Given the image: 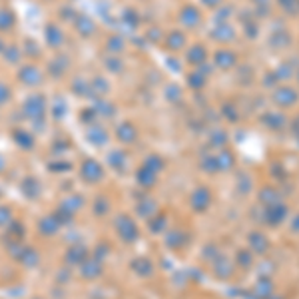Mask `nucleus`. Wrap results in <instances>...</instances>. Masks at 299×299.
<instances>
[{"instance_id":"nucleus-4","label":"nucleus","mask_w":299,"mask_h":299,"mask_svg":"<svg viewBox=\"0 0 299 299\" xmlns=\"http://www.w3.org/2000/svg\"><path fill=\"white\" fill-rule=\"evenodd\" d=\"M14 24V16L8 10H0V30H8Z\"/></svg>"},{"instance_id":"nucleus-2","label":"nucleus","mask_w":299,"mask_h":299,"mask_svg":"<svg viewBox=\"0 0 299 299\" xmlns=\"http://www.w3.org/2000/svg\"><path fill=\"white\" fill-rule=\"evenodd\" d=\"M20 80L22 82H26V84H38L40 82V72L36 70L34 66H26V68H22V72H20Z\"/></svg>"},{"instance_id":"nucleus-5","label":"nucleus","mask_w":299,"mask_h":299,"mask_svg":"<svg viewBox=\"0 0 299 299\" xmlns=\"http://www.w3.org/2000/svg\"><path fill=\"white\" fill-rule=\"evenodd\" d=\"M10 98V90L6 84H0V104H4Z\"/></svg>"},{"instance_id":"nucleus-1","label":"nucleus","mask_w":299,"mask_h":299,"mask_svg":"<svg viewBox=\"0 0 299 299\" xmlns=\"http://www.w3.org/2000/svg\"><path fill=\"white\" fill-rule=\"evenodd\" d=\"M24 110H26V116L30 120L42 118V114H44V98L42 96H32V98H28L26 104H24Z\"/></svg>"},{"instance_id":"nucleus-3","label":"nucleus","mask_w":299,"mask_h":299,"mask_svg":"<svg viewBox=\"0 0 299 299\" xmlns=\"http://www.w3.org/2000/svg\"><path fill=\"white\" fill-rule=\"evenodd\" d=\"M46 36H48V44H52V46H58L62 42V32L56 28L54 24H50L46 28Z\"/></svg>"},{"instance_id":"nucleus-6","label":"nucleus","mask_w":299,"mask_h":299,"mask_svg":"<svg viewBox=\"0 0 299 299\" xmlns=\"http://www.w3.org/2000/svg\"><path fill=\"white\" fill-rule=\"evenodd\" d=\"M0 50H2V42H0Z\"/></svg>"}]
</instances>
